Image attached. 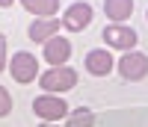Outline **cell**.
<instances>
[{
    "label": "cell",
    "instance_id": "1",
    "mask_svg": "<svg viewBox=\"0 0 148 127\" xmlns=\"http://www.w3.org/2000/svg\"><path fill=\"white\" fill-rule=\"evenodd\" d=\"M39 86L45 89L47 95H62V92H71L77 86V68L71 65H59V68H47L39 74Z\"/></svg>",
    "mask_w": 148,
    "mask_h": 127
},
{
    "label": "cell",
    "instance_id": "2",
    "mask_svg": "<svg viewBox=\"0 0 148 127\" xmlns=\"http://www.w3.org/2000/svg\"><path fill=\"white\" fill-rule=\"evenodd\" d=\"M101 39H104L107 50H121V53H127V50H136L139 33L133 27H127V24H107L101 30Z\"/></svg>",
    "mask_w": 148,
    "mask_h": 127
},
{
    "label": "cell",
    "instance_id": "3",
    "mask_svg": "<svg viewBox=\"0 0 148 127\" xmlns=\"http://www.w3.org/2000/svg\"><path fill=\"white\" fill-rule=\"evenodd\" d=\"M33 112H36V115H39L45 124H56V121H65V118H68L71 107H68L59 95H47V92H42L39 98L33 100Z\"/></svg>",
    "mask_w": 148,
    "mask_h": 127
},
{
    "label": "cell",
    "instance_id": "4",
    "mask_svg": "<svg viewBox=\"0 0 148 127\" xmlns=\"http://www.w3.org/2000/svg\"><path fill=\"white\" fill-rule=\"evenodd\" d=\"M9 74L12 80L21 86H30L33 80H39V56H33L30 50H18V53L9 56Z\"/></svg>",
    "mask_w": 148,
    "mask_h": 127
},
{
    "label": "cell",
    "instance_id": "5",
    "mask_svg": "<svg viewBox=\"0 0 148 127\" xmlns=\"http://www.w3.org/2000/svg\"><path fill=\"white\" fill-rule=\"evenodd\" d=\"M116 71L125 83H139L148 77V56L139 53V50H127L116 59Z\"/></svg>",
    "mask_w": 148,
    "mask_h": 127
},
{
    "label": "cell",
    "instance_id": "6",
    "mask_svg": "<svg viewBox=\"0 0 148 127\" xmlns=\"http://www.w3.org/2000/svg\"><path fill=\"white\" fill-rule=\"evenodd\" d=\"M92 18H95V12H92V6L86 3V0H74V3L62 12V30H68V33H83L86 27L92 24Z\"/></svg>",
    "mask_w": 148,
    "mask_h": 127
},
{
    "label": "cell",
    "instance_id": "7",
    "mask_svg": "<svg viewBox=\"0 0 148 127\" xmlns=\"http://www.w3.org/2000/svg\"><path fill=\"white\" fill-rule=\"evenodd\" d=\"M42 59H45L51 68L68 65V59H71V42L65 39V36H53L51 42L42 44Z\"/></svg>",
    "mask_w": 148,
    "mask_h": 127
},
{
    "label": "cell",
    "instance_id": "8",
    "mask_svg": "<svg viewBox=\"0 0 148 127\" xmlns=\"http://www.w3.org/2000/svg\"><path fill=\"white\" fill-rule=\"evenodd\" d=\"M86 71L92 74V77H107V74L116 71V56L113 50L107 47H92L89 53H86Z\"/></svg>",
    "mask_w": 148,
    "mask_h": 127
},
{
    "label": "cell",
    "instance_id": "9",
    "mask_svg": "<svg viewBox=\"0 0 148 127\" xmlns=\"http://www.w3.org/2000/svg\"><path fill=\"white\" fill-rule=\"evenodd\" d=\"M59 30H62V21H59V18H36L30 24L27 36H30V42L45 44V42H51L53 36H59Z\"/></svg>",
    "mask_w": 148,
    "mask_h": 127
},
{
    "label": "cell",
    "instance_id": "10",
    "mask_svg": "<svg viewBox=\"0 0 148 127\" xmlns=\"http://www.w3.org/2000/svg\"><path fill=\"white\" fill-rule=\"evenodd\" d=\"M104 15L110 24H125L133 15V0H104Z\"/></svg>",
    "mask_w": 148,
    "mask_h": 127
},
{
    "label": "cell",
    "instance_id": "11",
    "mask_svg": "<svg viewBox=\"0 0 148 127\" xmlns=\"http://www.w3.org/2000/svg\"><path fill=\"white\" fill-rule=\"evenodd\" d=\"M21 6L27 12H33L36 18H56L59 0H21Z\"/></svg>",
    "mask_w": 148,
    "mask_h": 127
},
{
    "label": "cell",
    "instance_id": "12",
    "mask_svg": "<svg viewBox=\"0 0 148 127\" xmlns=\"http://www.w3.org/2000/svg\"><path fill=\"white\" fill-rule=\"evenodd\" d=\"M65 127H95V112L89 107H77L68 112L65 118Z\"/></svg>",
    "mask_w": 148,
    "mask_h": 127
},
{
    "label": "cell",
    "instance_id": "13",
    "mask_svg": "<svg viewBox=\"0 0 148 127\" xmlns=\"http://www.w3.org/2000/svg\"><path fill=\"white\" fill-rule=\"evenodd\" d=\"M9 112H12V95L6 92V86L0 83V118H6Z\"/></svg>",
    "mask_w": 148,
    "mask_h": 127
},
{
    "label": "cell",
    "instance_id": "14",
    "mask_svg": "<svg viewBox=\"0 0 148 127\" xmlns=\"http://www.w3.org/2000/svg\"><path fill=\"white\" fill-rule=\"evenodd\" d=\"M6 59H9V42L6 33H0V71H6Z\"/></svg>",
    "mask_w": 148,
    "mask_h": 127
},
{
    "label": "cell",
    "instance_id": "15",
    "mask_svg": "<svg viewBox=\"0 0 148 127\" xmlns=\"http://www.w3.org/2000/svg\"><path fill=\"white\" fill-rule=\"evenodd\" d=\"M12 3H15V0H0V9H9Z\"/></svg>",
    "mask_w": 148,
    "mask_h": 127
},
{
    "label": "cell",
    "instance_id": "16",
    "mask_svg": "<svg viewBox=\"0 0 148 127\" xmlns=\"http://www.w3.org/2000/svg\"><path fill=\"white\" fill-rule=\"evenodd\" d=\"M39 127H56V124H45V121H42V124H39Z\"/></svg>",
    "mask_w": 148,
    "mask_h": 127
},
{
    "label": "cell",
    "instance_id": "17",
    "mask_svg": "<svg viewBox=\"0 0 148 127\" xmlns=\"http://www.w3.org/2000/svg\"><path fill=\"white\" fill-rule=\"evenodd\" d=\"M145 18H148V12H145Z\"/></svg>",
    "mask_w": 148,
    "mask_h": 127
}]
</instances>
